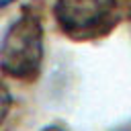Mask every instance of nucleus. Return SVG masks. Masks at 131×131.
I'll use <instances>...</instances> for the list:
<instances>
[{
  "label": "nucleus",
  "instance_id": "nucleus-1",
  "mask_svg": "<svg viewBox=\"0 0 131 131\" xmlns=\"http://www.w3.org/2000/svg\"><path fill=\"white\" fill-rule=\"evenodd\" d=\"M43 63V27L39 16L23 12L0 39V70L14 80H35Z\"/></svg>",
  "mask_w": 131,
  "mask_h": 131
},
{
  "label": "nucleus",
  "instance_id": "nucleus-2",
  "mask_svg": "<svg viewBox=\"0 0 131 131\" xmlns=\"http://www.w3.org/2000/svg\"><path fill=\"white\" fill-rule=\"evenodd\" d=\"M53 16L72 39H94L106 35L119 20L117 0H55Z\"/></svg>",
  "mask_w": 131,
  "mask_h": 131
},
{
  "label": "nucleus",
  "instance_id": "nucleus-5",
  "mask_svg": "<svg viewBox=\"0 0 131 131\" xmlns=\"http://www.w3.org/2000/svg\"><path fill=\"white\" fill-rule=\"evenodd\" d=\"M12 2H16V0H0V10H2V8H6V6H10Z\"/></svg>",
  "mask_w": 131,
  "mask_h": 131
},
{
  "label": "nucleus",
  "instance_id": "nucleus-3",
  "mask_svg": "<svg viewBox=\"0 0 131 131\" xmlns=\"http://www.w3.org/2000/svg\"><path fill=\"white\" fill-rule=\"evenodd\" d=\"M8 108H10V94H8V90L0 84V123L4 121Z\"/></svg>",
  "mask_w": 131,
  "mask_h": 131
},
{
  "label": "nucleus",
  "instance_id": "nucleus-4",
  "mask_svg": "<svg viewBox=\"0 0 131 131\" xmlns=\"http://www.w3.org/2000/svg\"><path fill=\"white\" fill-rule=\"evenodd\" d=\"M41 131H66V129H61V127H57V125H49V127H45V129H41Z\"/></svg>",
  "mask_w": 131,
  "mask_h": 131
}]
</instances>
